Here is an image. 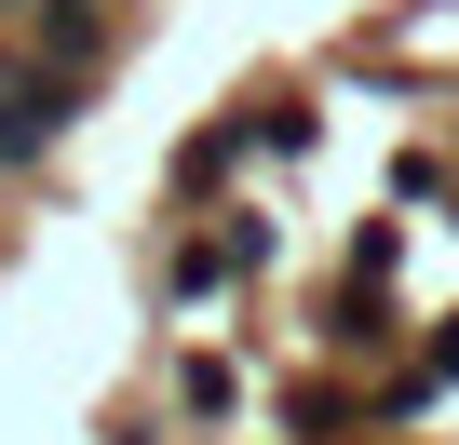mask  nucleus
Instances as JSON below:
<instances>
[{
    "label": "nucleus",
    "instance_id": "obj_1",
    "mask_svg": "<svg viewBox=\"0 0 459 445\" xmlns=\"http://www.w3.org/2000/svg\"><path fill=\"white\" fill-rule=\"evenodd\" d=\"M68 108H82V95H68L41 55H0V162H55V149H68Z\"/></svg>",
    "mask_w": 459,
    "mask_h": 445
},
{
    "label": "nucleus",
    "instance_id": "obj_3",
    "mask_svg": "<svg viewBox=\"0 0 459 445\" xmlns=\"http://www.w3.org/2000/svg\"><path fill=\"white\" fill-rule=\"evenodd\" d=\"M419 378H432V391H446V378H459V324H446V338H432V351H419Z\"/></svg>",
    "mask_w": 459,
    "mask_h": 445
},
{
    "label": "nucleus",
    "instance_id": "obj_2",
    "mask_svg": "<svg viewBox=\"0 0 459 445\" xmlns=\"http://www.w3.org/2000/svg\"><path fill=\"white\" fill-rule=\"evenodd\" d=\"M41 68H55L68 95L108 68V14H95V0H41Z\"/></svg>",
    "mask_w": 459,
    "mask_h": 445
}]
</instances>
